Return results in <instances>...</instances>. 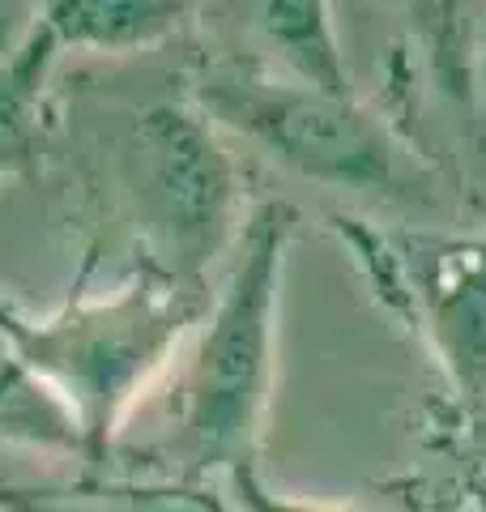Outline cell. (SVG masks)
<instances>
[{
  "label": "cell",
  "instance_id": "6da1fadb",
  "mask_svg": "<svg viewBox=\"0 0 486 512\" xmlns=\"http://www.w3.org/2000/svg\"><path fill=\"white\" fill-rule=\"evenodd\" d=\"M205 312L209 295L201 282L145 265L116 295L77 299L47 320H26L0 303V342L60 397L81 453L90 466H103L124 410Z\"/></svg>",
  "mask_w": 486,
  "mask_h": 512
},
{
  "label": "cell",
  "instance_id": "7a4b0ae2",
  "mask_svg": "<svg viewBox=\"0 0 486 512\" xmlns=\"http://www.w3.org/2000/svg\"><path fill=\"white\" fill-rule=\"evenodd\" d=\"M299 214L265 201L248 218L218 303L205 312L197 350L180 376L171 457L184 478L248 466L278 372V295Z\"/></svg>",
  "mask_w": 486,
  "mask_h": 512
},
{
  "label": "cell",
  "instance_id": "3957f363",
  "mask_svg": "<svg viewBox=\"0 0 486 512\" xmlns=\"http://www.w3.org/2000/svg\"><path fill=\"white\" fill-rule=\"evenodd\" d=\"M192 103L209 124L235 128L273 163L350 192H397L401 150L393 133L359 103L256 60H209L192 77Z\"/></svg>",
  "mask_w": 486,
  "mask_h": 512
},
{
  "label": "cell",
  "instance_id": "277c9868",
  "mask_svg": "<svg viewBox=\"0 0 486 512\" xmlns=\"http://www.w3.org/2000/svg\"><path fill=\"white\" fill-rule=\"evenodd\" d=\"M128 188L158 248L154 269L205 286L239 227V171L197 103H158L137 120Z\"/></svg>",
  "mask_w": 486,
  "mask_h": 512
},
{
  "label": "cell",
  "instance_id": "5b68a950",
  "mask_svg": "<svg viewBox=\"0 0 486 512\" xmlns=\"http://www.w3.org/2000/svg\"><path fill=\"white\" fill-rule=\"evenodd\" d=\"M388 265L452 384L486 402V235H414L388 252Z\"/></svg>",
  "mask_w": 486,
  "mask_h": 512
},
{
  "label": "cell",
  "instance_id": "8992f818",
  "mask_svg": "<svg viewBox=\"0 0 486 512\" xmlns=\"http://www.w3.org/2000/svg\"><path fill=\"white\" fill-rule=\"evenodd\" d=\"M239 13L282 73L333 94H354L333 26V0H239Z\"/></svg>",
  "mask_w": 486,
  "mask_h": 512
},
{
  "label": "cell",
  "instance_id": "52a82bcc",
  "mask_svg": "<svg viewBox=\"0 0 486 512\" xmlns=\"http://www.w3.org/2000/svg\"><path fill=\"white\" fill-rule=\"evenodd\" d=\"M201 0H39V22L60 47L137 52L171 39Z\"/></svg>",
  "mask_w": 486,
  "mask_h": 512
},
{
  "label": "cell",
  "instance_id": "ba28073f",
  "mask_svg": "<svg viewBox=\"0 0 486 512\" xmlns=\"http://www.w3.org/2000/svg\"><path fill=\"white\" fill-rule=\"evenodd\" d=\"M60 56V39L35 22L13 56L0 60V175H18L35 163L43 137V94Z\"/></svg>",
  "mask_w": 486,
  "mask_h": 512
},
{
  "label": "cell",
  "instance_id": "9c48e42d",
  "mask_svg": "<svg viewBox=\"0 0 486 512\" xmlns=\"http://www.w3.org/2000/svg\"><path fill=\"white\" fill-rule=\"evenodd\" d=\"M418 35L427 43V60L452 94L474 90V43L486 13V0H405Z\"/></svg>",
  "mask_w": 486,
  "mask_h": 512
},
{
  "label": "cell",
  "instance_id": "30bf717a",
  "mask_svg": "<svg viewBox=\"0 0 486 512\" xmlns=\"http://www.w3.org/2000/svg\"><path fill=\"white\" fill-rule=\"evenodd\" d=\"M226 478H231V491H235V500H239L243 512H363L354 504H316V500H290V495L269 491L252 461L248 466H239V470H231Z\"/></svg>",
  "mask_w": 486,
  "mask_h": 512
},
{
  "label": "cell",
  "instance_id": "8fae6325",
  "mask_svg": "<svg viewBox=\"0 0 486 512\" xmlns=\"http://www.w3.org/2000/svg\"><path fill=\"white\" fill-rule=\"evenodd\" d=\"M39 22V0H0V60L13 56Z\"/></svg>",
  "mask_w": 486,
  "mask_h": 512
},
{
  "label": "cell",
  "instance_id": "7c38bea8",
  "mask_svg": "<svg viewBox=\"0 0 486 512\" xmlns=\"http://www.w3.org/2000/svg\"><path fill=\"white\" fill-rule=\"evenodd\" d=\"M474 86H478V94H482V107H486V13H482L478 43H474Z\"/></svg>",
  "mask_w": 486,
  "mask_h": 512
}]
</instances>
